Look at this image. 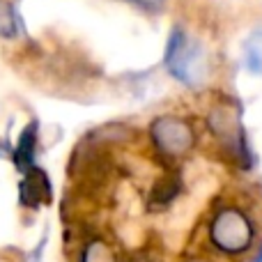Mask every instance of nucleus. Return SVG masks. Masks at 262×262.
I'll return each instance as SVG.
<instances>
[{
  "label": "nucleus",
  "instance_id": "obj_10",
  "mask_svg": "<svg viewBox=\"0 0 262 262\" xmlns=\"http://www.w3.org/2000/svg\"><path fill=\"white\" fill-rule=\"evenodd\" d=\"M129 3L147 14H161L166 9V0H129Z\"/></svg>",
  "mask_w": 262,
  "mask_h": 262
},
{
  "label": "nucleus",
  "instance_id": "obj_11",
  "mask_svg": "<svg viewBox=\"0 0 262 262\" xmlns=\"http://www.w3.org/2000/svg\"><path fill=\"white\" fill-rule=\"evenodd\" d=\"M5 154H7V152H5V143H3V140H0V159H3Z\"/></svg>",
  "mask_w": 262,
  "mask_h": 262
},
{
  "label": "nucleus",
  "instance_id": "obj_12",
  "mask_svg": "<svg viewBox=\"0 0 262 262\" xmlns=\"http://www.w3.org/2000/svg\"><path fill=\"white\" fill-rule=\"evenodd\" d=\"M255 262H262V249H260V253H258V258H255Z\"/></svg>",
  "mask_w": 262,
  "mask_h": 262
},
{
  "label": "nucleus",
  "instance_id": "obj_1",
  "mask_svg": "<svg viewBox=\"0 0 262 262\" xmlns=\"http://www.w3.org/2000/svg\"><path fill=\"white\" fill-rule=\"evenodd\" d=\"M163 62H166V69L172 78H177L180 83H184L186 88H193V90L203 88L209 76L207 51L184 28H175L170 32Z\"/></svg>",
  "mask_w": 262,
  "mask_h": 262
},
{
  "label": "nucleus",
  "instance_id": "obj_9",
  "mask_svg": "<svg viewBox=\"0 0 262 262\" xmlns=\"http://www.w3.org/2000/svg\"><path fill=\"white\" fill-rule=\"evenodd\" d=\"M83 262H115V255L104 242H92L83 253Z\"/></svg>",
  "mask_w": 262,
  "mask_h": 262
},
{
  "label": "nucleus",
  "instance_id": "obj_6",
  "mask_svg": "<svg viewBox=\"0 0 262 262\" xmlns=\"http://www.w3.org/2000/svg\"><path fill=\"white\" fill-rule=\"evenodd\" d=\"M244 62L246 69L262 76V30H255L244 41Z\"/></svg>",
  "mask_w": 262,
  "mask_h": 262
},
{
  "label": "nucleus",
  "instance_id": "obj_7",
  "mask_svg": "<svg viewBox=\"0 0 262 262\" xmlns=\"http://www.w3.org/2000/svg\"><path fill=\"white\" fill-rule=\"evenodd\" d=\"M18 35V16L12 3L0 0V37L5 39H14Z\"/></svg>",
  "mask_w": 262,
  "mask_h": 262
},
{
  "label": "nucleus",
  "instance_id": "obj_8",
  "mask_svg": "<svg viewBox=\"0 0 262 262\" xmlns=\"http://www.w3.org/2000/svg\"><path fill=\"white\" fill-rule=\"evenodd\" d=\"M177 189H180V184H177L172 177H166L163 182H159L157 189H154L152 193V205H159V207H166L168 203H170L172 198H175Z\"/></svg>",
  "mask_w": 262,
  "mask_h": 262
},
{
  "label": "nucleus",
  "instance_id": "obj_3",
  "mask_svg": "<svg viewBox=\"0 0 262 262\" xmlns=\"http://www.w3.org/2000/svg\"><path fill=\"white\" fill-rule=\"evenodd\" d=\"M152 140L161 154L182 157L193 145V129L175 115H163L152 122Z\"/></svg>",
  "mask_w": 262,
  "mask_h": 262
},
{
  "label": "nucleus",
  "instance_id": "obj_13",
  "mask_svg": "<svg viewBox=\"0 0 262 262\" xmlns=\"http://www.w3.org/2000/svg\"><path fill=\"white\" fill-rule=\"evenodd\" d=\"M193 262H203V260H193Z\"/></svg>",
  "mask_w": 262,
  "mask_h": 262
},
{
  "label": "nucleus",
  "instance_id": "obj_4",
  "mask_svg": "<svg viewBox=\"0 0 262 262\" xmlns=\"http://www.w3.org/2000/svg\"><path fill=\"white\" fill-rule=\"evenodd\" d=\"M23 182H21V203L26 207H37L39 203L51 198V184H49V177L39 170V168H30L28 172H23Z\"/></svg>",
  "mask_w": 262,
  "mask_h": 262
},
{
  "label": "nucleus",
  "instance_id": "obj_2",
  "mask_svg": "<svg viewBox=\"0 0 262 262\" xmlns=\"http://www.w3.org/2000/svg\"><path fill=\"white\" fill-rule=\"evenodd\" d=\"M209 237L216 249L223 253H242L251 246L253 239V226H251L249 216L237 207H226L214 216L212 226H209Z\"/></svg>",
  "mask_w": 262,
  "mask_h": 262
},
{
  "label": "nucleus",
  "instance_id": "obj_5",
  "mask_svg": "<svg viewBox=\"0 0 262 262\" xmlns=\"http://www.w3.org/2000/svg\"><path fill=\"white\" fill-rule=\"evenodd\" d=\"M35 152H37V122H30L18 136V143L14 147V166L21 172L35 168Z\"/></svg>",
  "mask_w": 262,
  "mask_h": 262
}]
</instances>
